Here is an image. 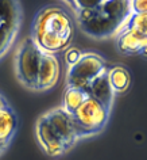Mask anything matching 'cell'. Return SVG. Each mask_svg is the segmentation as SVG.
Instances as JSON below:
<instances>
[{"label":"cell","mask_w":147,"mask_h":160,"mask_svg":"<svg viewBox=\"0 0 147 160\" xmlns=\"http://www.w3.org/2000/svg\"><path fill=\"white\" fill-rule=\"evenodd\" d=\"M73 37L74 23L61 7L46 6L35 14L30 38L42 53L54 56L65 50Z\"/></svg>","instance_id":"6da1fadb"},{"label":"cell","mask_w":147,"mask_h":160,"mask_svg":"<svg viewBox=\"0 0 147 160\" xmlns=\"http://www.w3.org/2000/svg\"><path fill=\"white\" fill-rule=\"evenodd\" d=\"M76 14L80 29L86 35L104 39L122 29L132 15V7L128 0H101L93 8Z\"/></svg>","instance_id":"7a4b0ae2"},{"label":"cell","mask_w":147,"mask_h":160,"mask_svg":"<svg viewBox=\"0 0 147 160\" xmlns=\"http://www.w3.org/2000/svg\"><path fill=\"white\" fill-rule=\"evenodd\" d=\"M109 113L96 99L88 98L78 109L71 114L78 138L90 137L104 130L108 122Z\"/></svg>","instance_id":"3957f363"},{"label":"cell","mask_w":147,"mask_h":160,"mask_svg":"<svg viewBox=\"0 0 147 160\" xmlns=\"http://www.w3.org/2000/svg\"><path fill=\"white\" fill-rule=\"evenodd\" d=\"M42 52L31 38H26L18 48L15 56V75L22 86L37 90V80Z\"/></svg>","instance_id":"277c9868"},{"label":"cell","mask_w":147,"mask_h":160,"mask_svg":"<svg viewBox=\"0 0 147 160\" xmlns=\"http://www.w3.org/2000/svg\"><path fill=\"white\" fill-rule=\"evenodd\" d=\"M22 4L15 0H0V58L4 56L19 33Z\"/></svg>","instance_id":"5b68a950"},{"label":"cell","mask_w":147,"mask_h":160,"mask_svg":"<svg viewBox=\"0 0 147 160\" xmlns=\"http://www.w3.org/2000/svg\"><path fill=\"white\" fill-rule=\"evenodd\" d=\"M107 69V62L101 56L96 53H85L67 71V86L86 88Z\"/></svg>","instance_id":"8992f818"},{"label":"cell","mask_w":147,"mask_h":160,"mask_svg":"<svg viewBox=\"0 0 147 160\" xmlns=\"http://www.w3.org/2000/svg\"><path fill=\"white\" fill-rule=\"evenodd\" d=\"M45 115L49 119V122L51 123V126H53V129L57 133L59 140L65 145L66 151H69L78 140L71 114L65 111L62 107H57V109L47 111Z\"/></svg>","instance_id":"52a82bcc"},{"label":"cell","mask_w":147,"mask_h":160,"mask_svg":"<svg viewBox=\"0 0 147 160\" xmlns=\"http://www.w3.org/2000/svg\"><path fill=\"white\" fill-rule=\"evenodd\" d=\"M35 133H37L39 145L49 156H59L66 152L65 145L54 132L53 126L45 114L38 118L37 125H35Z\"/></svg>","instance_id":"ba28073f"},{"label":"cell","mask_w":147,"mask_h":160,"mask_svg":"<svg viewBox=\"0 0 147 160\" xmlns=\"http://www.w3.org/2000/svg\"><path fill=\"white\" fill-rule=\"evenodd\" d=\"M59 72H61V65L58 60L53 54L42 53L38 71L37 91H45L55 86L59 79Z\"/></svg>","instance_id":"9c48e42d"},{"label":"cell","mask_w":147,"mask_h":160,"mask_svg":"<svg viewBox=\"0 0 147 160\" xmlns=\"http://www.w3.org/2000/svg\"><path fill=\"white\" fill-rule=\"evenodd\" d=\"M86 91H88L90 98L96 99L100 105H103L107 110L111 111L115 92H113L112 87L109 84V80H108V69L105 72H103L99 78L94 79L93 82L86 87Z\"/></svg>","instance_id":"30bf717a"},{"label":"cell","mask_w":147,"mask_h":160,"mask_svg":"<svg viewBox=\"0 0 147 160\" xmlns=\"http://www.w3.org/2000/svg\"><path fill=\"white\" fill-rule=\"evenodd\" d=\"M146 37H142L136 31L128 29V27H123L116 41L119 53L124 56H135L140 54L142 49L146 43Z\"/></svg>","instance_id":"8fae6325"},{"label":"cell","mask_w":147,"mask_h":160,"mask_svg":"<svg viewBox=\"0 0 147 160\" xmlns=\"http://www.w3.org/2000/svg\"><path fill=\"white\" fill-rule=\"evenodd\" d=\"M18 130V117L10 106L0 110V141L11 142Z\"/></svg>","instance_id":"7c38bea8"},{"label":"cell","mask_w":147,"mask_h":160,"mask_svg":"<svg viewBox=\"0 0 147 160\" xmlns=\"http://www.w3.org/2000/svg\"><path fill=\"white\" fill-rule=\"evenodd\" d=\"M88 98H89V94L86 88L67 86L62 98V109L67 111L69 114H73Z\"/></svg>","instance_id":"4fadbf2b"},{"label":"cell","mask_w":147,"mask_h":160,"mask_svg":"<svg viewBox=\"0 0 147 160\" xmlns=\"http://www.w3.org/2000/svg\"><path fill=\"white\" fill-rule=\"evenodd\" d=\"M108 80L113 92H126L131 83L130 73L124 67H113L108 69Z\"/></svg>","instance_id":"5bb4252c"},{"label":"cell","mask_w":147,"mask_h":160,"mask_svg":"<svg viewBox=\"0 0 147 160\" xmlns=\"http://www.w3.org/2000/svg\"><path fill=\"white\" fill-rule=\"evenodd\" d=\"M124 27H128L147 38V14H132Z\"/></svg>","instance_id":"9a60e30c"},{"label":"cell","mask_w":147,"mask_h":160,"mask_svg":"<svg viewBox=\"0 0 147 160\" xmlns=\"http://www.w3.org/2000/svg\"><path fill=\"white\" fill-rule=\"evenodd\" d=\"M81 57H82V53L77 49V48H70L66 53V62L71 67V65H74Z\"/></svg>","instance_id":"2e32d148"},{"label":"cell","mask_w":147,"mask_h":160,"mask_svg":"<svg viewBox=\"0 0 147 160\" xmlns=\"http://www.w3.org/2000/svg\"><path fill=\"white\" fill-rule=\"evenodd\" d=\"M132 14H147V0H134L131 2Z\"/></svg>","instance_id":"e0dca14e"},{"label":"cell","mask_w":147,"mask_h":160,"mask_svg":"<svg viewBox=\"0 0 147 160\" xmlns=\"http://www.w3.org/2000/svg\"><path fill=\"white\" fill-rule=\"evenodd\" d=\"M8 145L10 144L8 142H4V141H0V155L3 153V152H4L7 148H8Z\"/></svg>","instance_id":"ac0fdd59"},{"label":"cell","mask_w":147,"mask_h":160,"mask_svg":"<svg viewBox=\"0 0 147 160\" xmlns=\"http://www.w3.org/2000/svg\"><path fill=\"white\" fill-rule=\"evenodd\" d=\"M8 106V103H7V101L4 98H3V95H0V110L4 109V107Z\"/></svg>","instance_id":"d6986e66"},{"label":"cell","mask_w":147,"mask_h":160,"mask_svg":"<svg viewBox=\"0 0 147 160\" xmlns=\"http://www.w3.org/2000/svg\"><path fill=\"white\" fill-rule=\"evenodd\" d=\"M142 56H145V57H147V39H146V43H145V46H143V49H142Z\"/></svg>","instance_id":"ffe728a7"}]
</instances>
